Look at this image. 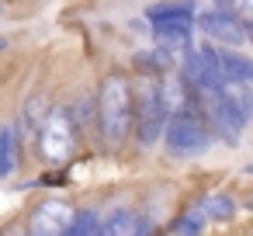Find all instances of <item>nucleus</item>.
<instances>
[{
  "label": "nucleus",
  "instance_id": "f257e3e1",
  "mask_svg": "<svg viewBox=\"0 0 253 236\" xmlns=\"http://www.w3.org/2000/svg\"><path fill=\"white\" fill-rule=\"evenodd\" d=\"M97 115H101V132L108 146H118L128 136V125L135 118V104H132V91L128 80L122 73H111L101 91H97Z\"/></svg>",
  "mask_w": 253,
  "mask_h": 236
},
{
  "label": "nucleus",
  "instance_id": "f03ea898",
  "mask_svg": "<svg viewBox=\"0 0 253 236\" xmlns=\"http://www.w3.org/2000/svg\"><path fill=\"white\" fill-rule=\"evenodd\" d=\"M163 129H167V146H170V153H177V156H194V153H205L208 146H211V129L205 125V118L194 111V108H177L167 122H163Z\"/></svg>",
  "mask_w": 253,
  "mask_h": 236
},
{
  "label": "nucleus",
  "instance_id": "7ed1b4c3",
  "mask_svg": "<svg viewBox=\"0 0 253 236\" xmlns=\"http://www.w3.org/2000/svg\"><path fill=\"white\" fill-rule=\"evenodd\" d=\"M77 146V129H73V118L66 111H49L42 118V129H39V149L45 160L52 163H63Z\"/></svg>",
  "mask_w": 253,
  "mask_h": 236
},
{
  "label": "nucleus",
  "instance_id": "20e7f679",
  "mask_svg": "<svg viewBox=\"0 0 253 236\" xmlns=\"http://www.w3.org/2000/svg\"><path fill=\"white\" fill-rule=\"evenodd\" d=\"M167 122V104H163V87L160 84H146L142 97H139V139L142 146H153L163 132Z\"/></svg>",
  "mask_w": 253,
  "mask_h": 236
},
{
  "label": "nucleus",
  "instance_id": "39448f33",
  "mask_svg": "<svg viewBox=\"0 0 253 236\" xmlns=\"http://www.w3.org/2000/svg\"><path fill=\"white\" fill-rule=\"evenodd\" d=\"M73 212L66 201H42L35 212H32V226H28V236H66V226H70Z\"/></svg>",
  "mask_w": 253,
  "mask_h": 236
},
{
  "label": "nucleus",
  "instance_id": "423d86ee",
  "mask_svg": "<svg viewBox=\"0 0 253 236\" xmlns=\"http://www.w3.org/2000/svg\"><path fill=\"white\" fill-rule=\"evenodd\" d=\"M194 25L205 32V35H211V39H218L222 46H239L246 35H243V25L232 18V14H225V11H211V14H201V18H194Z\"/></svg>",
  "mask_w": 253,
  "mask_h": 236
},
{
  "label": "nucleus",
  "instance_id": "0eeeda50",
  "mask_svg": "<svg viewBox=\"0 0 253 236\" xmlns=\"http://www.w3.org/2000/svg\"><path fill=\"white\" fill-rule=\"evenodd\" d=\"M215 66H218V77L225 84H250L253 87V59L250 56L232 52L225 46V49H215Z\"/></svg>",
  "mask_w": 253,
  "mask_h": 236
},
{
  "label": "nucleus",
  "instance_id": "6e6552de",
  "mask_svg": "<svg viewBox=\"0 0 253 236\" xmlns=\"http://www.w3.org/2000/svg\"><path fill=\"white\" fill-rule=\"evenodd\" d=\"M97 236H149V222L132 208H118L97 222Z\"/></svg>",
  "mask_w": 253,
  "mask_h": 236
},
{
  "label": "nucleus",
  "instance_id": "1a4fd4ad",
  "mask_svg": "<svg viewBox=\"0 0 253 236\" xmlns=\"http://www.w3.org/2000/svg\"><path fill=\"white\" fill-rule=\"evenodd\" d=\"M18 167V139H14V129L11 125H0V177L14 174Z\"/></svg>",
  "mask_w": 253,
  "mask_h": 236
},
{
  "label": "nucleus",
  "instance_id": "9d476101",
  "mask_svg": "<svg viewBox=\"0 0 253 236\" xmlns=\"http://www.w3.org/2000/svg\"><path fill=\"white\" fill-rule=\"evenodd\" d=\"M149 21H194V7L191 4H156L146 11Z\"/></svg>",
  "mask_w": 253,
  "mask_h": 236
},
{
  "label": "nucleus",
  "instance_id": "9b49d317",
  "mask_svg": "<svg viewBox=\"0 0 253 236\" xmlns=\"http://www.w3.org/2000/svg\"><path fill=\"white\" fill-rule=\"evenodd\" d=\"M198 212H201L205 219H229V215L236 212V201H232L229 194H208V198L198 201Z\"/></svg>",
  "mask_w": 253,
  "mask_h": 236
},
{
  "label": "nucleus",
  "instance_id": "f8f14e48",
  "mask_svg": "<svg viewBox=\"0 0 253 236\" xmlns=\"http://www.w3.org/2000/svg\"><path fill=\"white\" fill-rule=\"evenodd\" d=\"M97 212L84 208V212H73L70 226H66V236H97Z\"/></svg>",
  "mask_w": 253,
  "mask_h": 236
},
{
  "label": "nucleus",
  "instance_id": "ddd939ff",
  "mask_svg": "<svg viewBox=\"0 0 253 236\" xmlns=\"http://www.w3.org/2000/svg\"><path fill=\"white\" fill-rule=\"evenodd\" d=\"M201 222H205V215H201V212H191V215L177 219L173 233H177V236H201V229H205Z\"/></svg>",
  "mask_w": 253,
  "mask_h": 236
},
{
  "label": "nucleus",
  "instance_id": "4468645a",
  "mask_svg": "<svg viewBox=\"0 0 253 236\" xmlns=\"http://www.w3.org/2000/svg\"><path fill=\"white\" fill-rule=\"evenodd\" d=\"M4 46H7V42H4V39H0V49H4Z\"/></svg>",
  "mask_w": 253,
  "mask_h": 236
}]
</instances>
